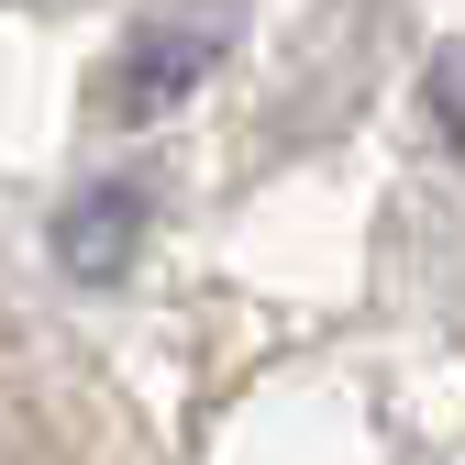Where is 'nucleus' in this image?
Returning a JSON list of instances; mask_svg holds the SVG:
<instances>
[{
  "instance_id": "nucleus-1",
  "label": "nucleus",
  "mask_w": 465,
  "mask_h": 465,
  "mask_svg": "<svg viewBox=\"0 0 465 465\" xmlns=\"http://www.w3.org/2000/svg\"><path fill=\"white\" fill-rule=\"evenodd\" d=\"M232 45V12L222 0H178V12H155L123 55H111V111L123 123H155V111H178L200 78H211V55Z\"/></svg>"
},
{
  "instance_id": "nucleus-2",
  "label": "nucleus",
  "mask_w": 465,
  "mask_h": 465,
  "mask_svg": "<svg viewBox=\"0 0 465 465\" xmlns=\"http://www.w3.org/2000/svg\"><path fill=\"white\" fill-rule=\"evenodd\" d=\"M134 232H144V189L134 178H100V189H78L67 222H55V255H67L78 277H123L134 266Z\"/></svg>"
},
{
  "instance_id": "nucleus-3",
  "label": "nucleus",
  "mask_w": 465,
  "mask_h": 465,
  "mask_svg": "<svg viewBox=\"0 0 465 465\" xmlns=\"http://www.w3.org/2000/svg\"><path fill=\"white\" fill-rule=\"evenodd\" d=\"M432 123H443V144L465 155V45L443 55V67H432Z\"/></svg>"
}]
</instances>
